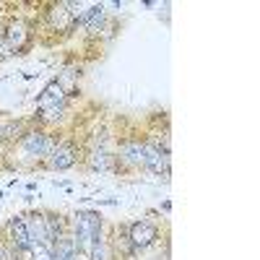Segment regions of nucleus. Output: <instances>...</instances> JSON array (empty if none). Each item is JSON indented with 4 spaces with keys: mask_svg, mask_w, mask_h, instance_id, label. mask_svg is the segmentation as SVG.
<instances>
[{
    "mask_svg": "<svg viewBox=\"0 0 260 260\" xmlns=\"http://www.w3.org/2000/svg\"><path fill=\"white\" fill-rule=\"evenodd\" d=\"M102 240V219L99 213L94 211H81L76 216V250L86 252L89 255V250Z\"/></svg>",
    "mask_w": 260,
    "mask_h": 260,
    "instance_id": "nucleus-1",
    "label": "nucleus"
},
{
    "mask_svg": "<svg viewBox=\"0 0 260 260\" xmlns=\"http://www.w3.org/2000/svg\"><path fill=\"white\" fill-rule=\"evenodd\" d=\"M65 102H68V94H65L62 83H50L45 91H42L37 107H39V115L45 120H60L62 117V110H65Z\"/></svg>",
    "mask_w": 260,
    "mask_h": 260,
    "instance_id": "nucleus-2",
    "label": "nucleus"
},
{
    "mask_svg": "<svg viewBox=\"0 0 260 260\" xmlns=\"http://www.w3.org/2000/svg\"><path fill=\"white\" fill-rule=\"evenodd\" d=\"M143 167H148L151 172H156V175H167L169 172V154L167 148H159L156 143H148L143 146Z\"/></svg>",
    "mask_w": 260,
    "mask_h": 260,
    "instance_id": "nucleus-3",
    "label": "nucleus"
},
{
    "mask_svg": "<svg viewBox=\"0 0 260 260\" xmlns=\"http://www.w3.org/2000/svg\"><path fill=\"white\" fill-rule=\"evenodd\" d=\"M130 245H133L136 250H143L148 247L151 242L156 240V226L154 224H148V221H136L133 226H130Z\"/></svg>",
    "mask_w": 260,
    "mask_h": 260,
    "instance_id": "nucleus-4",
    "label": "nucleus"
},
{
    "mask_svg": "<svg viewBox=\"0 0 260 260\" xmlns=\"http://www.w3.org/2000/svg\"><path fill=\"white\" fill-rule=\"evenodd\" d=\"M52 148H55V143L45 133H29V136H24V151H26V154H31V156H37V159L50 156Z\"/></svg>",
    "mask_w": 260,
    "mask_h": 260,
    "instance_id": "nucleus-5",
    "label": "nucleus"
},
{
    "mask_svg": "<svg viewBox=\"0 0 260 260\" xmlns=\"http://www.w3.org/2000/svg\"><path fill=\"white\" fill-rule=\"evenodd\" d=\"M8 229H11V240H13V245H16L18 250H29V247H31L29 229H26L24 216H13L11 224H8Z\"/></svg>",
    "mask_w": 260,
    "mask_h": 260,
    "instance_id": "nucleus-6",
    "label": "nucleus"
},
{
    "mask_svg": "<svg viewBox=\"0 0 260 260\" xmlns=\"http://www.w3.org/2000/svg\"><path fill=\"white\" fill-rule=\"evenodd\" d=\"M120 159L130 167H143V143L138 141H125L120 146Z\"/></svg>",
    "mask_w": 260,
    "mask_h": 260,
    "instance_id": "nucleus-7",
    "label": "nucleus"
},
{
    "mask_svg": "<svg viewBox=\"0 0 260 260\" xmlns=\"http://www.w3.org/2000/svg\"><path fill=\"white\" fill-rule=\"evenodd\" d=\"M76 164V151L71 146H55L50 154V167L52 169H68Z\"/></svg>",
    "mask_w": 260,
    "mask_h": 260,
    "instance_id": "nucleus-8",
    "label": "nucleus"
},
{
    "mask_svg": "<svg viewBox=\"0 0 260 260\" xmlns=\"http://www.w3.org/2000/svg\"><path fill=\"white\" fill-rule=\"evenodd\" d=\"M26 229H29V240L31 242H42V245H47V232H45V221H42V216H26ZM50 247V245H47Z\"/></svg>",
    "mask_w": 260,
    "mask_h": 260,
    "instance_id": "nucleus-9",
    "label": "nucleus"
},
{
    "mask_svg": "<svg viewBox=\"0 0 260 260\" xmlns=\"http://www.w3.org/2000/svg\"><path fill=\"white\" fill-rule=\"evenodd\" d=\"M52 260H78L76 242L68 240V237H60L55 242V250H52Z\"/></svg>",
    "mask_w": 260,
    "mask_h": 260,
    "instance_id": "nucleus-10",
    "label": "nucleus"
},
{
    "mask_svg": "<svg viewBox=\"0 0 260 260\" xmlns=\"http://www.w3.org/2000/svg\"><path fill=\"white\" fill-rule=\"evenodd\" d=\"M52 21H55V26H57V29H71V26L76 24V18H73L68 3L55 6V11H52Z\"/></svg>",
    "mask_w": 260,
    "mask_h": 260,
    "instance_id": "nucleus-11",
    "label": "nucleus"
},
{
    "mask_svg": "<svg viewBox=\"0 0 260 260\" xmlns=\"http://www.w3.org/2000/svg\"><path fill=\"white\" fill-rule=\"evenodd\" d=\"M45 232H47V245H55L60 237H62V224H60V216H45Z\"/></svg>",
    "mask_w": 260,
    "mask_h": 260,
    "instance_id": "nucleus-12",
    "label": "nucleus"
},
{
    "mask_svg": "<svg viewBox=\"0 0 260 260\" xmlns=\"http://www.w3.org/2000/svg\"><path fill=\"white\" fill-rule=\"evenodd\" d=\"M24 39H26V26L21 24V21L11 24V29H8V47H21Z\"/></svg>",
    "mask_w": 260,
    "mask_h": 260,
    "instance_id": "nucleus-13",
    "label": "nucleus"
},
{
    "mask_svg": "<svg viewBox=\"0 0 260 260\" xmlns=\"http://www.w3.org/2000/svg\"><path fill=\"white\" fill-rule=\"evenodd\" d=\"M31 257L34 260H52V250L47 245H42V242H31Z\"/></svg>",
    "mask_w": 260,
    "mask_h": 260,
    "instance_id": "nucleus-14",
    "label": "nucleus"
},
{
    "mask_svg": "<svg viewBox=\"0 0 260 260\" xmlns=\"http://www.w3.org/2000/svg\"><path fill=\"white\" fill-rule=\"evenodd\" d=\"M91 167L94 169H107V167H110V154H107L104 148H96L91 154Z\"/></svg>",
    "mask_w": 260,
    "mask_h": 260,
    "instance_id": "nucleus-15",
    "label": "nucleus"
}]
</instances>
